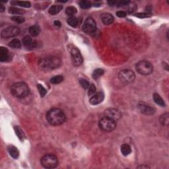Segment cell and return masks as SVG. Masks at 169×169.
<instances>
[{
	"label": "cell",
	"instance_id": "obj_21",
	"mask_svg": "<svg viewBox=\"0 0 169 169\" xmlns=\"http://www.w3.org/2000/svg\"><path fill=\"white\" fill-rule=\"evenodd\" d=\"M160 122L162 126H168L169 124V114L168 113H164L160 116Z\"/></svg>",
	"mask_w": 169,
	"mask_h": 169
},
{
	"label": "cell",
	"instance_id": "obj_19",
	"mask_svg": "<svg viewBox=\"0 0 169 169\" xmlns=\"http://www.w3.org/2000/svg\"><path fill=\"white\" fill-rule=\"evenodd\" d=\"M62 5H52L49 9V13L51 15H56L60 13L62 9Z\"/></svg>",
	"mask_w": 169,
	"mask_h": 169
},
{
	"label": "cell",
	"instance_id": "obj_35",
	"mask_svg": "<svg viewBox=\"0 0 169 169\" xmlns=\"http://www.w3.org/2000/svg\"><path fill=\"white\" fill-rule=\"evenodd\" d=\"M15 132H16V134L17 135L18 137H19V139H22L23 138H24V134H23V133L22 132V130H21V129L19 128L18 126H15Z\"/></svg>",
	"mask_w": 169,
	"mask_h": 169
},
{
	"label": "cell",
	"instance_id": "obj_25",
	"mask_svg": "<svg viewBox=\"0 0 169 169\" xmlns=\"http://www.w3.org/2000/svg\"><path fill=\"white\" fill-rule=\"evenodd\" d=\"M9 13L11 14H15V15H22L25 13L24 10L19 9L17 7H11L9 8Z\"/></svg>",
	"mask_w": 169,
	"mask_h": 169
},
{
	"label": "cell",
	"instance_id": "obj_37",
	"mask_svg": "<svg viewBox=\"0 0 169 169\" xmlns=\"http://www.w3.org/2000/svg\"><path fill=\"white\" fill-rule=\"evenodd\" d=\"M137 17H140V18H145V17H150V14L149 13H137L135 15Z\"/></svg>",
	"mask_w": 169,
	"mask_h": 169
},
{
	"label": "cell",
	"instance_id": "obj_33",
	"mask_svg": "<svg viewBox=\"0 0 169 169\" xmlns=\"http://www.w3.org/2000/svg\"><path fill=\"white\" fill-rule=\"evenodd\" d=\"M37 88H38V89H39V91L40 92V94H41V97H44V96H45L46 92H47V91H46V88H44L43 86L41 85V84H38Z\"/></svg>",
	"mask_w": 169,
	"mask_h": 169
},
{
	"label": "cell",
	"instance_id": "obj_27",
	"mask_svg": "<svg viewBox=\"0 0 169 169\" xmlns=\"http://www.w3.org/2000/svg\"><path fill=\"white\" fill-rule=\"evenodd\" d=\"M65 13H66L69 17H73L77 13V9L75 7L70 6L68 7L65 10Z\"/></svg>",
	"mask_w": 169,
	"mask_h": 169
},
{
	"label": "cell",
	"instance_id": "obj_26",
	"mask_svg": "<svg viewBox=\"0 0 169 169\" xmlns=\"http://www.w3.org/2000/svg\"><path fill=\"white\" fill-rule=\"evenodd\" d=\"M104 71L102 69L98 68L95 69V70L93 71V73H92V77H93V79H98L99 77H101V76L104 74Z\"/></svg>",
	"mask_w": 169,
	"mask_h": 169
},
{
	"label": "cell",
	"instance_id": "obj_4",
	"mask_svg": "<svg viewBox=\"0 0 169 169\" xmlns=\"http://www.w3.org/2000/svg\"><path fill=\"white\" fill-rule=\"evenodd\" d=\"M41 164L46 168H54L58 165V159L56 156L48 154L42 157Z\"/></svg>",
	"mask_w": 169,
	"mask_h": 169
},
{
	"label": "cell",
	"instance_id": "obj_23",
	"mask_svg": "<svg viewBox=\"0 0 169 169\" xmlns=\"http://www.w3.org/2000/svg\"><path fill=\"white\" fill-rule=\"evenodd\" d=\"M78 19L77 17H75V16L73 17H69V18L67 19V23L71 26L72 27H76L78 25Z\"/></svg>",
	"mask_w": 169,
	"mask_h": 169
},
{
	"label": "cell",
	"instance_id": "obj_24",
	"mask_svg": "<svg viewBox=\"0 0 169 169\" xmlns=\"http://www.w3.org/2000/svg\"><path fill=\"white\" fill-rule=\"evenodd\" d=\"M9 46L13 48H20L21 47V42L18 39H13L11 41L9 44Z\"/></svg>",
	"mask_w": 169,
	"mask_h": 169
},
{
	"label": "cell",
	"instance_id": "obj_18",
	"mask_svg": "<svg viewBox=\"0 0 169 169\" xmlns=\"http://www.w3.org/2000/svg\"><path fill=\"white\" fill-rule=\"evenodd\" d=\"M8 151H9L10 155L14 158H17L19 155L18 149L13 145H10V146L8 147Z\"/></svg>",
	"mask_w": 169,
	"mask_h": 169
},
{
	"label": "cell",
	"instance_id": "obj_1",
	"mask_svg": "<svg viewBox=\"0 0 169 169\" xmlns=\"http://www.w3.org/2000/svg\"><path fill=\"white\" fill-rule=\"evenodd\" d=\"M62 64V61L58 57L48 56L41 59L39 62L40 69L44 71H50L58 68Z\"/></svg>",
	"mask_w": 169,
	"mask_h": 169
},
{
	"label": "cell",
	"instance_id": "obj_39",
	"mask_svg": "<svg viewBox=\"0 0 169 169\" xmlns=\"http://www.w3.org/2000/svg\"><path fill=\"white\" fill-rule=\"evenodd\" d=\"M54 25H56L57 27H61V23L59 21H54Z\"/></svg>",
	"mask_w": 169,
	"mask_h": 169
},
{
	"label": "cell",
	"instance_id": "obj_34",
	"mask_svg": "<svg viewBox=\"0 0 169 169\" xmlns=\"http://www.w3.org/2000/svg\"><path fill=\"white\" fill-rule=\"evenodd\" d=\"M96 93V86L94 84H90L88 88V94L89 96H92Z\"/></svg>",
	"mask_w": 169,
	"mask_h": 169
},
{
	"label": "cell",
	"instance_id": "obj_6",
	"mask_svg": "<svg viewBox=\"0 0 169 169\" xmlns=\"http://www.w3.org/2000/svg\"><path fill=\"white\" fill-rule=\"evenodd\" d=\"M99 127L102 131L106 132H110L113 131L116 127V122L114 120L108 117H104L100 119L98 123Z\"/></svg>",
	"mask_w": 169,
	"mask_h": 169
},
{
	"label": "cell",
	"instance_id": "obj_29",
	"mask_svg": "<svg viewBox=\"0 0 169 169\" xmlns=\"http://www.w3.org/2000/svg\"><path fill=\"white\" fill-rule=\"evenodd\" d=\"M63 80V77L62 75H56L50 79V82L53 84H59L62 83Z\"/></svg>",
	"mask_w": 169,
	"mask_h": 169
},
{
	"label": "cell",
	"instance_id": "obj_14",
	"mask_svg": "<svg viewBox=\"0 0 169 169\" xmlns=\"http://www.w3.org/2000/svg\"><path fill=\"white\" fill-rule=\"evenodd\" d=\"M104 95L102 92H98L92 95L90 98L89 102L92 105H96L101 103L104 100Z\"/></svg>",
	"mask_w": 169,
	"mask_h": 169
},
{
	"label": "cell",
	"instance_id": "obj_8",
	"mask_svg": "<svg viewBox=\"0 0 169 169\" xmlns=\"http://www.w3.org/2000/svg\"><path fill=\"white\" fill-rule=\"evenodd\" d=\"M83 29L86 34L94 35L96 32V24L95 21L92 17H88L84 21Z\"/></svg>",
	"mask_w": 169,
	"mask_h": 169
},
{
	"label": "cell",
	"instance_id": "obj_20",
	"mask_svg": "<svg viewBox=\"0 0 169 169\" xmlns=\"http://www.w3.org/2000/svg\"><path fill=\"white\" fill-rule=\"evenodd\" d=\"M40 32H41V29L38 25H33L29 28V33L33 37H37L39 35Z\"/></svg>",
	"mask_w": 169,
	"mask_h": 169
},
{
	"label": "cell",
	"instance_id": "obj_5",
	"mask_svg": "<svg viewBox=\"0 0 169 169\" xmlns=\"http://www.w3.org/2000/svg\"><path fill=\"white\" fill-rule=\"evenodd\" d=\"M136 70L143 75H149L153 71V65L148 61H140L136 64Z\"/></svg>",
	"mask_w": 169,
	"mask_h": 169
},
{
	"label": "cell",
	"instance_id": "obj_22",
	"mask_svg": "<svg viewBox=\"0 0 169 169\" xmlns=\"http://www.w3.org/2000/svg\"><path fill=\"white\" fill-rule=\"evenodd\" d=\"M121 152L123 155L128 156L132 153V149L128 144H123L121 146Z\"/></svg>",
	"mask_w": 169,
	"mask_h": 169
},
{
	"label": "cell",
	"instance_id": "obj_11",
	"mask_svg": "<svg viewBox=\"0 0 169 169\" xmlns=\"http://www.w3.org/2000/svg\"><path fill=\"white\" fill-rule=\"evenodd\" d=\"M71 56L72 63L75 66H79V65H81V63H83V58L77 48H73L71 50Z\"/></svg>",
	"mask_w": 169,
	"mask_h": 169
},
{
	"label": "cell",
	"instance_id": "obj_36",
	"mask_svg": "<svg viewBox=\"0 0 169 169\" xmlns=\"http://www.w3.org/2000/svg\"><path fill=\"white\" fill-rule=\"evenodd\" d=\"M116 15L120 18H124L126 17V13L125 11H119L116 13Z\"/></svg>",
	"mask_w": 169,
	"mask_h": 169
},
{
	"label": "cell",
	"instance_id": "obj_12",
	"mask_svg": "<svg viewBox=\"0 0 169 169\" xmlns=\"http://www.w3.org/2000/svg\"><path fill=\"white\" fill-rule=\"evenodd\" d=\"M104 115L106 117H108L110 119L117 121L122 117V114L118 109L114 108H109L104 111Z\"/></svg>",
	"mask_w": 169,
	"mask_h": 169
},
{
	"label": "cell",
	"instance_id": "obj_3",
	"mask_svg": "<svg viewBox=\"0 0 169 169\" xmlns=\"http://www.w3.org/2000/svg\"><path fill=\"white\" fill-rule=\"evenodd\" d=\"M11 92L17 98H23L29 94V88L26 83L19 82L13 84L11 88Z\"/></svg>",
	"mask_w": 169,
	"mask_h": 169
},
{
	"label": "cell",
	"instance_id": "obj_7",
	"mask_svg": "<svg viewBox=\"0 0 169 169\" xmlns=\"http://www.w3.org/2000/svg\"><path fill=\"white\" fill-rule=\"evenodd\" d=\"M118 77L122 83L129 84L132 83L134 81L136 75L133 71L130 69H124L122 70L118 74Z\"/></svg>",
	"mask_w": 169,
	"mask_h": 169
},
{
	"label": "cell",
	"instance_id": "obj_9",
	"mask_svg": "<svg viewBox=\"0 0 169 169\" xmlns=\"http://www.w3.org/2000/svg\"><path fill=\"white\" fill-rule=\"evenodd\" d=\"M20 33V29L18 27L12 26L3 29L1 33V36L3 39H8L17 36Z\"/></svg>",
	"mask_w": 169,
	"mask_h": 169
},
{
	"label": "cell",
	"instance_id": "obj_30",
	"mask_svg": "<svg viewBox=\"0 0 169 169\" xmlns=\"http://www.w3.org/2000/svg\"><path fill=\"white\" fill-rule=\"evenodd\" d=\"M79 5L82 9H88L91 7V3L89 1L86 0H83L79 2Z\"/></svg>",
	"mask_w": 169,
	"mask_h": 169
},
{
	"label": "cell",
	"instance_id": "obj_13",
	"mask_svg": "<svg viewBox=\"0 0 169 169\" xmlns=\"http://www.w3.org/2000/svg\"><path fill=\"white\" fill-rule=\"evenodd\" d=\"M22 42L25 48L30 50L36 48L37 46V41H33V39L29 36H25L22 40Z\"/></svg>",
	"mask_w": 169,
	"mask_h": 169
},
{
	"label": "cell",
	"instance_id": "obj_17",
	"mask_svg": "<svg viewBox=\"0 0 169 169\" xmlns=\"http://www.w3.org/2000/svg\"><path fill=\"white\" fill-rule=\"evenodd\" d=\"M153 98V100L155 102L156 104H157L158 105H159L162 107H164L166 106L165 102H164L163 99L162 98V97L160 96L158 93H154Z\"/></svg>",
	"mask_w": 169,
	"mask_h": 169
},
{
	"label": "cell",
	"instance_id": "obj_40",
	"mask_svg": "<svg viewBox=\"0 0 169 169\" xmlns=\"http://www.w3.org/2000/svg\"><path fill=\"white\" fill-rule=\"evenodd\" d=\"M5 10V7H4L3 5L1 4V5H0V11H1V12H3Z\"/></svg>",
	"mask_w": 169,
	"mask_h": 169
},
{
	"label": "cell",
	"instance_id": "obj_41",
	"mask_svg": "<svg viewBox=\"0 0 169 169\" xmlns=\"http://www.w3.org/2000/svg\"><path fill=\"white\" fill-rule=\"evenodd\" d=\"M137 168H149V167L148 166H145V165H141L137 167Z\"/></svg>",
	"mask_w": 169,
	"mask_h": 169
},
{
	"label": "cell",
	"instance_id": "obj_10",
	"mask_svg": "<svg viewBox=\"0 0 169 169\" xmlns=\"http://www.w3.org/2000/svg\"><path fill=\"white\" fill-rule=\"evenodd\" d=\"M137 108L141 113L145 115H153L155 112V108L145 102H140L137 104Z\"/></svg>",
	"mask_w": 169,
	"mask_h": 169
},
{
	"label": "cell",
	"instance_id": "obj_32",
	"mask_svg": "<svg viewBox=\"0 0 169 169\" xmlns=\"http://www.w3.org/2000/svg\"><path fill=\"white\" fill-rule=\"evenodd\" d=\"M79 83L81 84L82 87L84 89H87V88L89 87L90 86V83L88 81H86V79H79Z\"/></svg>",
	"mask_w": 169,
	"mask_h": 169
},
{
	"label": "cell",
	"instance_id": "obj_38",
	"mask_svg": "<svg viewBox=\"0 0 169 169\" xmlns=\"http://www.w3.org/2000/svg\"><path fill=\"white\" fill-rule=\"evenodd\" d=\"M108 3L110 6H115V5H117L118 1H108Z\"/></svg>",
	"mask_w": 169,
	"mask_h": 169
},
{
	"label": "cell",
	"instance_id": "obj_2",
	"mask_svg": "<svg viewBox=\"0 0 169 169\" xmlns=\"http://www.w3.org/2000/svg\"><path fill=\"white\" fill-rule=\"evenodd\" d=\"M46 119L52 126L62 125L65 121V115L60 108H52L48 112Z\"/></svg>",
	"mask_w": 169,
	"mask_h": 169
},
{
	"label": "cell",
	"instance_id": "obj_16",
	"mask_svg": "<svg viewBox=\"0 0 169 169\" xmlns=\"http://www.w3.org/2000/svg\"><path fill=\"white\" fill-rule=\"evenodd\" d=\"M9 52L6 48H0V61L1 62H7L9 60Z\"/></svg>",
	"mask_w": 169,
	"mask_h": 169
},
{
	"label": "cell",
	"instance_id": "obj_28",
	"mask_svg": "<svg viewBox=\"0 0 169 169\" xmlns=\"http://www.w3.org/2000/svg\"><path fill=\"white\" fill-rule=\"evenodd\" d=\"M11 3L15 5H19L23 7H31V3L29 1H12Z\"/></svg>",
	"mask_w": 169,
	"mask_h": 169
},
{
	"label": "cell",
	"instance_id": "obj_15",
	"mask_svg": "<svg viewBox=\"0 0 169 169\" xmlns=\"http://www.w3.org/2000/svg\"><path fill=\"white\" fill-rule=\"evenodd\" d=\"M101 20H102V23L106 25H108L112 24L114 21V18L113 15L108 13H105L101 15Z\"/></svg>",
	"mask_w": 169,
	"mask_h": 169
},
{
	"label": "cell",
	"instance_id": "obj_31",
	"mask_svg": "<svg viewBox=\"0 0 169 169\" xmlns=\"http://www.w3.org/2000/svg\"><path fill=\"white\" fill-rule=\"evenodd\" d=\"M12 21H13L14 22H15L18 24H21V23H24L25 21V19L23 17L21 16H14L11 17Z\"/></svg>",
	"mask_w": 169,
	"mask_h": 169
}]
</instances>
